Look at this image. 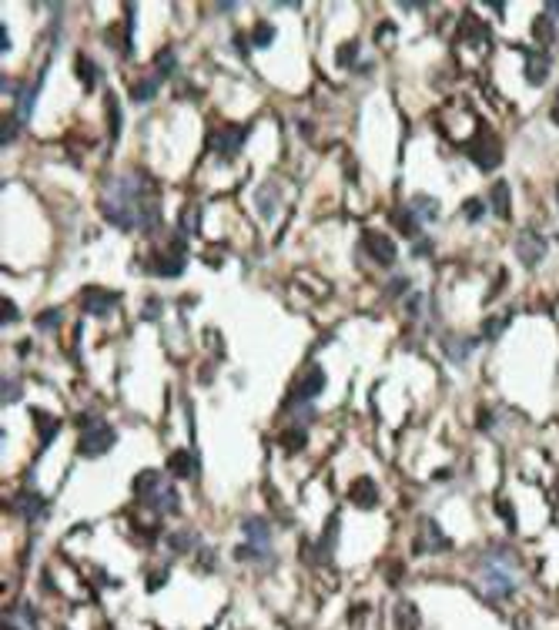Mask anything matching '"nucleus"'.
Here are the masks:
<instances>
[{"label": "nucleus", "instance_id": "nucleus-1", "mask_svg": "<svg viewBox=\"0 0 559 630\" xmlns=\"http://www.w3.org/2000/svg\"><path fill=\"white\" fill-rule=\"evenodd\" d=\"M137 195H141V185L131 178H114L107 185V198L101 201V208H104V218L114 228L131 231L137 225Z\"/></svg>", "mask_w": 559, "mask_h": 630}, {"label": "nucleus", "instance_id": "nucleus-2", "mask_svg": "<svg viewBox=\"0 0 559 630\" xmlns=\"http://www.w3.org/2000/svg\"><path fill=\"white\" fill-rule=\"evenodd\" d=\"M81 426H84V432H81V443H77V453L81 456H104L111 446L118 443V432L107 426L104 419H94V416H84L81 419Z\"/></svg>", "mask_w": 559, "mask_h": 630}, {"label": "nucleus", "instance_id": "nucleus-3", "mask_svg": "<svg viewBox=\"0 0 559 630\" xmlns=\"http://www.w3.org/2000/svg\"><path fill=\"white\" fill-rule=\"evenodd\" d=\"M483 584H485V594L492 600H502V597H513L516 594V580L506 563H496V560H483Z\"/></svg>", "mask_w": 559, "mask_h": 630}, {"label": "nucleus", "instance_id": "nucleus-4", "mask_svg": "<svg viewBox=\"0 0 559 630\" xmlns=\"http://www.w3.org/2000/svg\"><path fill=\"white\" fill-rule=\"evenodd\" d=\"M466 154L476 161V168H483V171H492L502 161V151H499V141L496 138H489V135H479L476 141H469L466 144Z\"/></svg>", "mask_w": 559, "mask_h": 630}, {"label": "nucleus", "instance_id": "nucleus-5", "mask_svg": "<svg viewBox=\"0 0 559 630\" xmlns=\"http://www.w3.org/2000/svg\"><path fill=\"white\" fill-rule=\"evenodd\" d=\"M436 550H449V537L442 533V526L436 520H422V530L412 543V554L415 556H425V554H436Z\"/></svg>", "mask_w": 559, "mask_h": 630}, {"label": "nucleus", "instance_id": "nucleus-6", "mask_svg": "<svg viewBox=\"0 0 559 630\" xmlns=\"http://www.w3.org/2000/svg\"><path fill=\"white\" fill-rule=\"evenodd\" d=\"M546 252H549V245H546V238L543 235H536V231H519L516 235V255L523 259V265H539V261L546 259Z\"/></svg>", "mask_w": 559, "mask_h": 630}, {"label": "nucleus", "instance_id": "nucleus-7", "mask_svg": "<svg viewBox=\"0 0 559 630\" xmlns=\"http://www.w3.org/2000/svg\"><path fill=\"white\" fill-rule=\"evenodd\" d=\"M244 138H248V128H221L218 135H214V154L218 158H225V161H231V158H238V151H242V144Z\"/></svg>", "mask_w": 559, "mask_h": 630}, {"label": "nucleus", "instance_id": "nucleus-8", "mask_svg": "<svg viewBox=\"0 0 559 630\" xmlns=\"http://www.w3.org/2000/svg\"><path fill=\"white\" fill-rule=\"evenodd\" d=\"M362 245L378 265H392L395 261V242L389 238V235H382V231H365Z\"/></svg>", "mask_w": 559, "mask_h": 630}, {"label": "nucleus", "instance_id": "nucleus-9", "mask_svg": "<svg viewBox=\"0 0 559 630\" xmlns=\"http://www.w3.org/2000/svg\"><path fill=\"white\" fill-rule=\"evenodd\" d=\"M184 265H188V261H184V245L178 242V238H174V242L167 245L165 255H158V261H154V272H158V275H167V278H178L184 272Z\"/></svg>", "mask_w": 559, "mask_h": 630}, {"label": "nucleus", "instance_id": "nucleus-10", "mask_svg": "<svg viewBox=\"0 0 559 630\" xmlns=\"http://www.w3.org/2000/svg\"><path fill=\"white\" fill-rule=\"evenodd\" d=\"M81 302H84V312H91V315H107L111 308L118 306V292H107V289H84Z\"/></svg>", "mask_w": 559, "mask_h": 630}, {"label": "nucleus", "instance_id": "nucleus-11", "mask_svg": "<svg viewBox=\"0 0 559 630\" xmlns=\"http://www.w3.org/2000/svg\"><path fill=\"white\" fill-rule=\"evenodd\" d=\"M348 500L355 503L359 509H375L378 503V486L368 477H359L352 486H348Z\"/></svg>", "mask_w": 559, "mask_h": 630}, {"label": "nucleus", "instance_id": "nucleus-12", "mask_svg": "<svg viewBox=\"0 0 559 630\" xmlns=\"http://www.w3.org/2000/svg\"><path fill=\"white\" fill-rule=\"evenodd\" d=\"M492 41V34H489V27H485L483 20L476 14H466L462 17V27H459V44H489Z\"/></svg>", "mask_w": 559, "mask_h": 630}, {"label": "nucleus", "instance_id": "nucleus-13", "mask_svg": "<svg viewBox=\"0 0 559 630\" xmlns=\"http://www.w3.org/2000/svg\"><path fill=\"white\" fill-rule=\"evenodd\" d=\"M526 54V81L532 88H539L549 81V57H546L543 50H523Z\"/></svg>", "mask_w": 559, "mask_h": 630}, {"label": "nucleus", "instance_id": "nucleus-14", "mask_svg": "<svg viewBox=\"0 0 559 630\" xmlns=\"http://www.w3.org/2000/svg\"><path fill=\"white\" fill-rule=\"evenodd\" d=\"M161 486H165V477L158 473V470H144L141 477L134 479V493H137V500L141 503H148L151 507V500L161 493Z\"/></svg>", "mask_w": 559, "mask_h": 630}, {"label": "nucleus", "instance_id": "nucleus-15", "mask_svg": "<svg viewBox=\"0 0 559 630\" xmlns=\"http://www.w3.org/2000/svg\"><path fill=\"white\" fill-rule=\"evenodd\" d=\"M325 389V372H322V366H308V372L302 376V383H298V389H295V399H315L318 392Z\"/></svg>", "mask_w": 559, "mask_h": 630}, {"label": "nucleus", "instance_id": "nucleus-16", "mask_svg": "<svg viewBox=\"0 0 559 630\" xmlns=\"http://www.w3.org/2000/svg\"><path fill=\"white\" fill-rule=\"evenodd\" d=\"M242 530H244V537H248V543H255V547H268V540H272V526H268V520H261V516H248V520L242 523Z\"/></svg>", "mask_w": 559, "mask_h": 630}, {"label": "nucleus", "instance_id": "nucleus-17", "mask_svg": "<svg viewBox=\"0 0 559 630\" xmlns=\"http://www.w3.org/2000/svg\"><path fill=\"white\" fill-rule=\"evenodd\" d=\"M167 470L174 473V477H195V470H198V460H195V453H188V449H174L171 456H167Z\"/></svg>", "mask_w": 559, "mask_h": 630}, {"label": "nucleus", "instance_id": "nucleus-18", "mask_svg": "<svg viewBox=\"0 0 559 630\" xmlns=\"http://www.w3.org/2000/svg\"><path fill=\"white\" fill-rule=\"evenodd\" d=\"M4 630H37V620H34L31 607H27V603L11 607V614L4 617Z\"/></svg>", "mask_w": 559, "mask_h": 630}, {"label": "nucleus", "instance_id": "nucleus-19", "mask_svg": "<svg viewBox=\"0 0 559 630\" xmlns=\"http://www.w3.org/2000/svg\"><path fill=\"white\" fill-rule=\"evenodd\" d=\"M422 627V617L415 610V603L412 600H402L399 607H395V630H419Z\"/></svg>", "mask_w": 559, "mask_h": 630}, {"label": "nucleus", "instance_id": "nucleus-20", "mask_svg": "<svg viewBox=\"0 0 559 630\" xmlns=\"http://www.w3.org/2000/svg\"><path fill=\"white\" fill-rule=\"evenodd\" d=\"M442 349H446V355H449L453 362H462V359H469V355H472V349H476V338L449 336V338H442Z\"/></svg>", "mask_w": 559, "mask_h": 630}, {"label": "nucleus", "instance_id": "nucleus-21", "mask_svg": "<svg viewBox=\"0 0 559 630\" xmlns=\"http://www.w3.org/2000/svg\"><path fill=\"white\" fill-rule=\"evenodd\" d=\"M489 208H492L499 218H509V185H506V182H496V185L489 188Z\"/></svg>", "mask_w": 559, "mask_h": 630}, {"label": "nucleus", "instance_id": "nucleus-22", "mask_svg": "<svg viewBox=\"0 0 559 630\" xmlns=\"http://www.w3.org/2000/svg\"><path fill=\"white\" fill-rule=\"evenodd\" d=\"M335 540H338V516H332V520H329L325 533H322V540H318V547H315L318 560H332V554H335Z\"/></svg>", "mask_w": 559, "mask_h": 630}, {"label": "nucleus", "instance_id": "nucleus-23", "mask_svg": "<svg viewBox=\"0 0 559 630\" xmlns=\"http://www.w3.org/2000/svg\"><path fill=\"white\" fill-rule=\"evenodd\" d=\"M408 208H412V215L419 218V221H436L439 218V201L429 198V195H415Z\"/></svg>", "mask_w": 559, "mask_h": 630}, {"label": "nucleus", "instance_id": "nucleus-24", "mask_svg": "<svg viewBox=\"0 0 559 630\" xmlns=\"http://www.w3.org/2000/svg\"><path fill=\"white\" fill-rule=\"evenodd\" d=\"M14 507L20 509V513H24L27 520H37V516L44 513V500H41L37 493H20V496L14 500Z\"/></svg>", "mask_w": 559, "mask_h": 630}, {"label": "nucleus", "instance_id": "nucleus-25", "mask_svg": "<svg viewBox=\"0 0 559 630\" xmlns=\"http://www.w3.org/2000/svg\"><path fill=\"white\" fill-rule=\"evenodd\" d=\"M34 423H37V430H41V446H47L50 439H54V432L61 430V419L47 416L44 409H34Z\"/></svg>", "mask_w": 559, "mask_h": 630}, {"label": "nucleus", "instance_id": "nucleus-26", "mask_svg": "<svg viewBox=\"0 0 559 630\" xmlns=\"http://www.w3.org/2000/svg\"><path fill=\"white\" fill-rule=\"evenodd\" d=\"M392 221L395 225H399V231H402V235H406V238H415V235H419V225H422V221H419V218L412 215V208H399V212H392Z\"/></svg>", "mask_w": 559, "mask_h": 630}, {"label": "nucleus", "instance_id": "nucleus-27", "mask_svg": "<svg viewBox=\"0 0 559 630\" xmlns=\"http://www.w3.org/2000/svg\"><path fill=\"white\" fill-rule=\"evenodd\" d=\"M158 88H161V77H144V81H137L134 88H131V97H134L137 104H148V101H154Z\"/></svg>", "mask_w": 559, "mask_h": 630}, {"label": "nucleus", "instance_id": "nucleus-28", "mask_svg": "<svg viewBox=\"0 0 559 630\" xmlns=\"http://www.w3.org/2000/svg\"><path fill=\"white\" fill-rule=\"evenodd\" d=\"M151 507L158 509V513H178V490L174 486H161V493L151 500Z\"/></svg>", "mask_w": 559, "mask_h": 630}, {"label": "nucleus", "instance_id": "nucleus-29", "mask_svg": "<svg viewBox=\"0 0 559 630\" xmlns=\"http://www.w3.org/2000/svg\"><path fill=\"white\" fill-rule=\"evenodd\" d=\"M77 77H81V84H84L88 91H94V88H97V64L81 54V57H77Z\"/></svg>", "mask_w": 559, "mask_h": 630}, {"label": "nucleus", "instance_id": "nucleus-30", "mask_svg": "<svg viewBox=\"0 0 559 630\" xmlns=\"http://www.w3.org/2000/svg\"><path fill=\"white\" fill-rule=\"evenodd\" d=\"M258 212L265 218H272L275 215V201H278V191H275V185H261V191H258Z\"/></svg>", "mask_w": 559, "mask_h": 630}, {"label": "nucleus", "instance_id": "nucleus-31", "mask_svg": "<svg viewBox=\"0 0 559 630\" xmlns=\"http://www.w3.org/2000/svg\"><path fill=\"white\" fill-rule=\"evenodd\" d=\"M195 543H198V537H195V533H188V530L171 533V537H167V547H171L174 554H191V550H195Z\"/></svg>", "mask_w": 559, "mask_h": 630}, {"label": "nucleus", "instance_id": "nucleus-32", "mask_svg": "<svg viewBox=\"0 0 559 630\" xmlns=\"http://www.w3.org/2000/svg\"><path fill=\"white\" fill-rule=\"evenodd\" d=\"M532 34H536V41L539 44H553V37H556V31H553V17H536V24H532Z\"/></svg>", "mask_w": 559, "mask_h": 630}, {"label": "nucleus", "instance_id": "nucleus-33", "mask_svg": "<svg viewBox=\"0 0 559 630\" xmlns=\"http://www.w3.org/2000/svg\"><path fill=\"white\" fill-rule=\"evenodd\" d=\"M235 556H238V560H251V563H265V560H268V547L244 543V547H238V550H235Z\"/></svg>", "mask_w": 559, "mask_h": 630}, {"label": "nucleus", "instance_id": "nucleus-34", "mask_svg": "<svg viewBox=\"0 0 559 630\" xmlns=\"http://www.w3.org/2000/svg\"><path fill=\"white\" fill-rule=\"evenodd\" d=\"M251 44H255V47H268V44H275V27L268 24V20L255 24V31H251Z\"/></svg>", "mask_w": 559, "mask_h": 630}, {"label": "nucleus", "instance_id": "nucleus-35", "mask_svg": "<svg viewBox=\"0 0 559 630\" xmlns=\"http://www.w3.org/2000/svg\"><path fill=\"white\" fill-rule=\"evenodd\" d=\"M282 446H285L288 453H298L305 446V430L302 426H295V430H285L282 432Z\"/></svg>", "mask_w": 559, "mask_h": 630}, {"label": "nucleus", "instance_id": "nucleus-36", "mask_svg": "<svg viewBox=\"0 0 559 630\" xmlns=\"http://www.w3.org/2000/svg\"><path fill=\"white\" fill-rule=\"evenodd\" d=\"M198 221H201V208H198V205H188V208L181 212V231L184 235H195Z\"/></svg>", "mask_w": 559, "mask_h": 630}, {"label": "nucleus", "instance_id": "nucleus-37", "mask_svg": "<svg viewBox=\"0 0 559 630\" xmlns=\"http://www.w3.org/2000/svg\"><path fill=\"white\" fill-rule=\"evenodd\" d=\"M107 114H111V138L118 141L121 138V108H118V101L107 104Z\"/></svg>", "mask_w": 559, "mask_h": 630}, {"label": "nucleus", "instance_id": "nucleus-38", "mask_svg": "<svg viewBox=\"0 0 559 630\" xmlns=\"http://www.w3.org/2000/svg\"><path fill=\"white\" fill-rule=\"evenodd\" d=\"M483 215H485V205H483V201H479V198H469L466 201V218H469V221H479Z\"/></svg>", "mask_w": 559, "mask_h": 630}, {"label": "nucleus", "instance_id": "nucleus-39", "mask_svg": "<svg viewBox=\"0 0 559 630\" xmlns=\"http://www.w3.org/2000/svg\"><path fill=\"white\" fill-rule=\"evenodd\" d=\"M37 325H41V329H57V325H61V312H57V308H47L44 315L37 319Z\"/></svg>", "mask_w": 559, "mask_h": 630}, {"label": "nucleus", "instance_id": "nucleus-40", "mask_svg": "<svg viewBox=\"0 0 559 630\" xmlns=\"http://www.w3.org/2000/svg\"><path fill=\"white\" fill-rule=\"evenodd\" d=\"M171 67H174V50H161L158 54V74H171Z\"/></svg>", "mask_w": 559, "mask_h": 630}, {"label": "nucleus", "instance_id": "nucleus-41", "mask_svg": "<svg viewBox=\"0 0 559 630\" xmlns=\"http://www.w3.org/2000/svg\"><path fill=\"white\" fill-rule=\"evenodd\" d=\"M34 97H37V88H27V91H24V97H20V118H24V121H27V118H31Z\"/></svg>", "mask_w": 559, "mask_h": 630}, {"label": "nucleus", "instance_id": "nucleus-42", "mask_svg": "<svg viewBox=\"0 0 559 630\" xmlns=\"http://www.w3.org/2000/svg\"><path fill=\"white\" fill-rule=\"evenodd\" d=\"M0 308H4V315H0V322H4V325H14L17 319H20V315H17V306L11 302V299H4V302H0Z\"/></svg>", "mask_w": 559, "mask_h": 630}, {"label": "nucleus", "instance_id": "nucleus-43", "mask_svg": "<svg viewBox=\"0 0 559 630\" xmlns=\"http://www.w3.org/2000/svg\"><path fill=\"white\" fill-rule=\"evenodd\" d=\"M20 399V383L17 379H4V402H17Z\"/></svg>", "mask_w": 559, "mask_h": 630}, {"label": "nucleus", "instance_id": "nucleus-44", "mask_svg": "<svg viewBox=\"0 0 559 630\" xmlns=\"http://www.w3.org/2000/svg\"><path fill=\"white\" fill-rule=\"evenodd\" d=\"M352 57H359V44H345L342 50H338V64H342V67H348Z\"/></svg>", "mask_w": 559, "mask_h": 630}, {"label": "nucleus", "instance_id": "nucleus-45", "mask_svg": "<svg viewBox=\"0 0 559 630\" xmlns=\"http://www.w3.org/2000/svg\"><path fill=\"white\" fill-rule=\"evenodd\" d=\"M406 308H408V315H412V319H415V315H422V295L412 292L406 299Z\"/></svg>", "mask_w": 559, "mask_h": 630}, {"label": "nucleus", "instance_id": "nucleus-46", "mask_svg": "<svg viewBox=\"0 0 559 630\" xmlns=\"http://www.w3.org/2000/svg\"><path fill=\"white\" fill-rule=\"evenodd\" d=\"M14 138H17V121H14V118H11V121L4 118V131H0V141H4V144H11Z\"/></svg>", "mask_w": 559, "mask_h": 630}, {"label": "nucleus", "instance_id": "nucleus-47", "mask_svg": "<svg viewBox=\"0 0 559 630\" xmlns=\"http://www.w3.org/2000/svg\"><path fill=\"white\" fill-rule=\"evenodd\" d=\"M506 325H509V315H506V319H492V322H485V336H489V338H496L499 332L506 329Z\"/></svg>", "mask_w": 559, "mask_h": 630}, {"label": "nucleus", "instance_id": "nucleus-48", "mask_svg": "<svg viewBox=\"0 0 559 630\" xmlns=\"http://www.w3.org/2000/svg\"><path fill=\"white\" fill-rule=\"evenodd\" d=\"M167 577H171L167 570H154V573H151V580H148V590H161V587L167 584Z\"/></svg>", "mask_w": 559, "mask_h": 630}, {"label": "nucleus", "instance_id": "nucleus-49", "mask_svg": "<svg viewBox=\"0 0 559 630\" xmlns=\"http://www.w3.org/2000/svg\"><path fill=\"white\" fill-rule=\"evenodd\" d=\"M408 285H412L408 278H392V282H389V295H402V292H408Z\"/></svg>", "mask_w": 559, "mask_h": 630}, {"label": "nucleus", "instance_id": "nucleus-50", "mask_svg": "<svg viewBox=\"0 0 559 630\" xmlns=\"http://www.w3.org/2000/svg\"><path fill=\"white\" fill-rule=\"evenodd\" d=\"M479 426H483V430H489V426H492V413H479Z\"/></svg>", "mask_w": 559, "mask_h": 630}, {"label": "nucleus", "instance_id": "nucleus-51", "mask_svg": "<svg viewBox=\"0 0 559 630\" xmlns=\"http://www.w3.org/2000/svg\"><path fill=\"white\" fill-rule=\"evenodd\" d=\"M429 248H432V245H429L425 238H422V242H415V255H429Z\"/></svg>", "mask_w": 559, "mask_h": 630}, {"label": "nucleus", "instance_id": "nucleus-52", "mask_svg": "<svg viewBox=\"0 0 559 630\" xmlns=\"http://www.w3.org/2000/svg\"><path fill=\"white\" fill-rule=\"evenodd\" d=\"M549 14H559V0H549V4H546V17Z\"/></svg>", "mask_w": 559, "mask_h": 630}, {"label": "nucleus", "instance_id": "nucleus-53", "mask_svg": "<svg viewBox=\"0 0 559 630\" xmlns=\"http://www.w3.org/2000/svg\"><path fill=\"white\" fill-rule=\"evenodd\" d=\"M556 198H559V185H556Z\"/></svg>", "mask_w": 559, "mask_h": 630}]
</instances>
